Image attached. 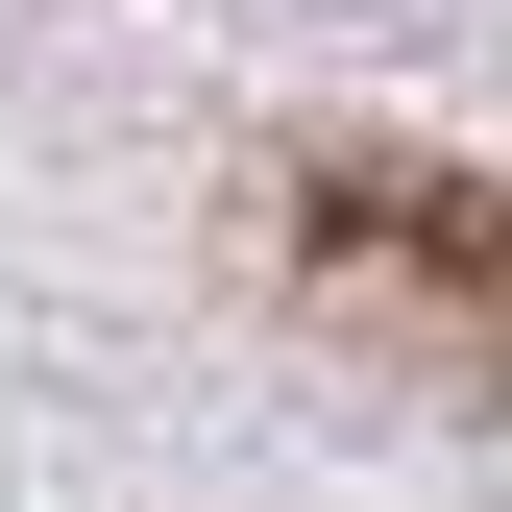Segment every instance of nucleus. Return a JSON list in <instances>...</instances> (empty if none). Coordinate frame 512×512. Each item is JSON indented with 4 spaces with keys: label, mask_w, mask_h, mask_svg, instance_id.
Instances as JSON below:
<instances>
[{
    "label": "nucleus",
    "mask_w": 512,
    "mask_h": 512,
    "mask_svg": "<svg viewBox=\"0 0 512 512\" xmlns=\"http://www.w3.org/2000/svg\"><path fill=\"white\" fill-rule=\"evenodd\" d=\"M293 269L391 342H439L464 391H512V171H415V147L293 171Z\"/></svg>",
    "instance_id": "nucleus-1"
}]
</instances>
